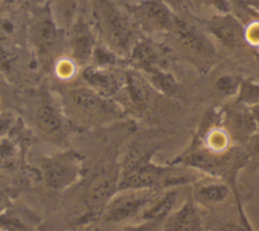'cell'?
<instances>
[{
  "label": "cell",
  "instance_id": "obj_7",
  "mask_svg": "<svg viewBox=\"0 0 259 231\" xmlns=\"http://www.w3.org/2000/svg\"><path fill=\"white\" fill-rule=\"evenodd\" d=\"M87 86L104 97L117 94L125 84L126 73L105 67H89L83 72Z\"/></svg>",
  "mask_w": 259,
  "mask_h": 231
},
{
  "label": "cell",
  "instance_id": "obj_4",
  "mask_svg": "<svg viewBox=\"0 0 259 231\" xmlns=\"http://www.w3.org/2000/svg\"><path fill=\"white\" fill-rule=\"evenodd\" d=\"M80 168L78 156L71 152L53 155L41 165L46 184L55 189H63L72 184L78 178Z\"/></svg>",
  "mask_w": 259,
  "mask_h": 231
},
{
  "label": "cell",
  "instance_id": "obj_3",
  "mask_svg": "<svg viewBox=\"0 0 259 231\" xmlns=\"http://www.w3.org/2000/svg\"><path fill=\"white\" fill-rule=\"evenodd\" d=\"M158 188L118 189L105 206L102 217L107 222H123L139 218L160 195Z\"/></svg>",
  "mask_w": 259,
  "mask_h": 231
},
{
  "label": "cell",
  "instance_id": "obj_12",
  "mask_svg": "<svg viewBox=\"0 0 259 231\" xmlns=\"http://www.w3.org/2000/svg\"><path fill=\"white\" fill-rule=\"evenodd\" d=\"M163 226L165 230L197 231L202 229V220L196 205L187 201L167 217Z\"/></svg>",
  "mask_w": 259,
  "mask_h": 231
},
{
  "label": "cell",
  "instance_id": "obj_15",
  "mask_svg": "<svg viewBox=\"0 0 259 231\" xmlns=\"http://www.w3.org/2000/svg\"><path fill=\"white\" fill-rule=\"evenodd\" d=\"M35 123L39 131L49 137H56L63 131L62 114L50 103H44L37 107Z\"/></svg>",
  "mask_w": 259,
  "mask_h": 231
},
{
  "label": "cell",
  "instance_id": "obj_8",
  "mask_svg": "<svg viewBox=\"0 0 259 231\" xmlns=\"http://www.w3.org/2000/svg\"><path fill=\"white\" fill-rule=\"evenodd\" d=\"M118 176L110 172L96 176L89 184L85 195V202L88 208L94 213L102 214L105 206L118 190Z\"/></svg>",
  "mask_w": 259,
  "mask_h": 231
},
{
  "label": "cell",
  "instance_id": "obj_22",
  "mask_svg": "<svg viewBox=\"0 0 259 231\" xmlns=\"http://www.w3.org/2000/svg\"><path fill=\"white\" fill-rule=\"evenodd\" d=\"M5 204H6V197L4 195V191L0 188V211L4 209Z\"/></svg>",
  "mask_w": 259,
  "mask_h": 231
},
{
  "label": "cell",
  "instance_id": "obj_16",
  "mask_svg": "<svg viewBox=\"0 0 259 231\" xmlns=\"http://www.w3.org/2000/svg\"><path fill=\"white\" fill-rule=\"evenodd\" d=\"M121 90H124L131 103L137 109L147 107L150 99V91L145 80L138 73H126V81Z\"/></svg>",
  "mask_w": 259,
  "mask_h": 231
},
{
  "label": "cell",
  "instance_id": "obj_11",
  "mask_svg": "<svg viewBox=\"0 0 259 231\" xmlns=\"http://www.w3.org/2000/svg\"><path fill=\"white\" fill-rule=\"evenodd\" d=\"M31 41L38 54L49 55L58 46L60 33L58 26L53 18L44 16L37 19L31 27Z\"/></svg>",
  "mask_w": 259,
  "mask_h": 231
},
{
  "label": "cell",
  "instance_id": "obj_20",
  "mask_svg": "<svg viewBox=\"0 0 259 231\" xmlns=\"http://www.w3.org/2000/svg\"><path fill=\"white\" fill-rule=\"evenodd\" d=\"M247 152L250 157L259 160V133L251 135L246 143Z\"/></svg>",
  "mask_w": 259,
  "mask_h": 231
},
{
  "label": "cell",
  "instance_id": "obj_10",
  "mask_svg": "<svg viewBox=\"0 0 259 231\" xmlns=\"http://www.w3.org/2000/svg\"><path fill=\"white\" fill-rule=\"evenodd\" d=\"M71 51L76 64L82 65L90 60L94 53V35L89 24L79 18L72 26Z\"/></svg>",
  "mask_w": 259,
  "mask_h": 231
},
{
  "label": "cell",
  "instance_id": "obj_19",
  "mask_svg": "<svg viewBox=\"0 0 259 231\" xmlns=\"http://www.w3.org/2000/svg\"><path fill=\"white\" fill-rule=\"evenodd\" d=\"M241 83V80L236 76L224 75L217 80L215 87L219 92L224 95H233L238 89H240Z\"/></svg>",
  "mask_w": 259,
  "mask_h": 231
},
{
  "label": "cell",
  "instance_id": "obj_6",
  "mask_svg": "<svg viewBox=\"0 0 259 231\" xmlns=\"http://www.w3.org/2000/svg\"><path fill=\"white\" fill-rule=\"evenodd\" d=\"M181 47L193 58L206 60L212 58L214 50L200 32V30L188 20L174 15L172 29Z\"/></svg>",
  "mask_w": 259,
  "mask_h": 231
},
{
  "label": "cell",
  "instance_id": "obj_21",
  "mask_svg": "<svg viewBox=\"0 0 259 231\" xmlns=\"http://www.w3.org/2000/svg\"><path fill=\"white\" fill-rule=\"evenodd\" d=\"M204 4L214 7L221 13H229L230 11V4L228 0H200Z\"/></svg>",
  "mask_w": 259,
  "mask_h": 231
},
{
  "label": "cell",
  "instance_id": "obj_2",
  "mask_svg": "<svg viewBox=\"0 0 259 231\" xmlns=\"http://www.w3.org/2000/svg\"><path fill=\"white\" fill-rule=\"evenodd\" d=\"M67 110L82 122H98L109 119L116 111L114 103L89 86L74 87L64 93Z\"/></svg>",
  "mask_w": 259,
  "mask_h": 231
},
{
  "label": "cell",
  "instance_id": "obj_18",
  "mask_svg": "<svg viewBox=\"0 0 259 231\" xmlns=\"http://www.w3.org/2000/svg\"><path fill=\"white\" fill-rule=\"evenodd\" d=\"M56 2L62 21L70 25L74 20L79 0H56Z\"/></svg>",
  "mask_w": 259,
  "mask_h": 231
},
{
  "label": "cell",
  "instance_id": "obj_23",
  "mask_svg": "<svg viewBox=\"0 0 259 231\" xmlns=\"http://www.w3.org/2000/svg\"><path fill=\"white\" fill-rule=\"evenodd\" d=\"M249 4L252 5V6H254V7L257 8V9H259V0H250V1H249Z\"/></svg>",
  "mask_w": 259,
  "mask_h": 231
},
{
  "label": "cell",
  "instance_id": "obj_24",
  "mask_svg": "<svg viewBox=\"0 0 259 231\" xmlns=\"http://www.w3.org/2000/svg\"><path fill=\"white\" fill-rule=\"evenodd\" d=\"M35 1H39V2H40V1H42V0H35Z\"/></svg>",
  "mask_w": 259,
  "mask_h": 231
},
{
  "label": "cell",
  "instance_id": "obj_17",
  "mask_svg": "<svg viewBox=\"0 0 259 231\" xmlns=\"http://www.w3.org/2000/svg\"><path fill=\"white\" fill-rule=\"evenodd\" d=\"M238 100L250 105L259 104V84L242 81Z\"/></svg>",
  "mask_w": 259,
  "mask_h": 231
},
{
  "label": "cell",
  "instance_id": "obj_5",
  "mask_svg": "<svg viewBox=\"0 0 259 231\" xmlns=\"http://www.w3.org/2000/svg\"><path fill=\"white\" fill-rule=\"evenodd\" d=\"M134 20L146 31H170L173 26L174 14L162 0H141L132 9Z\"/></svg>",
  "mask_w": 259,
  "mask_h": 231
},
{
  "label": "cell",
  "instance_id": "obj_9",
  "mask_svg": "<svg viewBox=\"0 0 259 231\" xmlns=\"http://www.w3.org/2000/svg\"><path fill=\"white\" fill-rule=\"evenodd\" d=\"M204 25L210 33L229 48H237L243 43L244 28L242 24L229 13L212 16L204 22Z\"/></svg>",
  "mask_w": 259,
  "mask_h": 231
},
{
  "label": "cell",
  "instance_id": "obj_1",
  "mask_svg": "<svg viewBox=\"0 0 259 231\" xmlns=\"http://www.w3.org/2000/svg\"><path fill=\"white\" fill-rule=\"evenodd\" d=\"M94 23L107 46L118 54L131 51L134 40V24L111 0H93Z\"/></svg>",
  "mask_w": 259,
  "mask_h": 231
},
{
  "label": "cell",
  "instance_id": "obj_13",
  "mask_svg": "<svg viewBox=\"0 0 259 231\" xmlns=\"http://www.w3.org/2000/svg\"><path fill=\"white\" fill-rule=\"evenodd\" d=\"M218 177L201 179L194 184V199L207 207L223 204L229 196V185Z\"/></svg>",
  "mask_w": 259,
  "mask_h": 231
},
{
  "label": "cell",
  "instance_id": "obj_14",
  "mask_svg": "<svg viewBox=\"0 0 259 231\" xmlns=\"http://www.w3.org/2000/svg\"><path fill=\"white\" fill-rule=\"evenodd\" d=\"M177 200V191L169 189L163 195H159L150 206L139 217L147 226H154L164 223L167 217L172 213Z\"/></svg>",
  "mask_w": 259,
  "mask_h": 231
}]
</instances>
